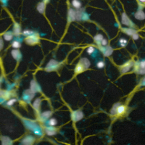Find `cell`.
<instances>
[{
	"label": "cell",
	"mask_w": 145,
	"mask_h": 145,
	"mask_svg": "<svg viewBox=\"0 0 145 145\" xmlns=\"http://www.w3.org/2000/svg\"><path fill=\"white\" fill-rule=\"evenodd\" d=\"M24 124L26 127L30 130H33L34 132L37 135L41 134V129L40 128L39 126L34 122L31 121H24Z\"/></svg>",
	"instance_id": "1"
},
{
	"label": "cell",
	"mask_w": 145,
	"mask_h": 145,
	"mask_svg": "<svg viewBox=\"0 0 145 145\" xmlns=\"http://www.w3.org/2000/svg\"><path fill=\"white\" fill-rule=\"evenodd\" d=\"M59 67V63L57 61L51 60L47 65L45 67V70L47 71H52L56 70Z\"/></svg>",
	"instance_id": "2"
},
{
	"label": "cell",
	"mask_w": 145,
	"mask_h": 145,
	"mask_svg": "<svg viewBox=\"0 0 145 145\" xmlns=\"http://www.w3.org/2000/svg\"><path fill=\"white\" fill-rule=\"evenodd\" d=\"M25 41H26V43L29 44V45H34V44H37L39 42V39L34 33L31 35L27 36Z\"/></svg>",
	"instance_id": "3"
},
{
	"label": "cell",
	"mask_w": 145,
	"mask_h": 145,
	"mask_svg": "<svg viewBox=\"0 0 145 145\" xmlns=\"http://www.w3.org/2000/svg\"><path fill=\"white\" fill-rule=\"evenodd\" d=\"M83 117V114L81 111H73L71 113V119L74 122L80 121Z\"/></svg>",
	"instance_id": "4"
},
{
	"label": "cell",
	"mask_w": 145,
	"mask_h": 145,
	"mask_svg": "<svg viewBox=\"0 0 145 145\" xmlns=\"http://www.w3.org/2000/svg\"><path fill=\"white\" fill-rule=\"evenodd\" d=\"M122 23L127 26H133V24L130 19L128 18L127 15L124 13L122 15Z\"/></svg>",
	"instance_id": "5"
},
{
	"label": "cell",
	"mask_w": 145,
	"mask_h": 145,
	"mask_svg": "<svg viewBox=\"0 0 145 145\" xmlns=\"http://www.w3.org/2000/svg\"><path fill=\"white\" fill-rule=\"evenodd\" d=\"M30 90L33 92V93H35L36 92H39L41 91V88H40L39 85L37 83H36L34 80H32L31 82V89Z\"/></svg>",
	"instance_id": "6"
},
{
	"label": "cell",
	"mask_w": 145,
	"mask_h": 145,
	"mask_svg": "<svg viewBox=\"0 0 145 145\" xmlns=\"http://www.w3.org/2000/svg\"><path fill=\"white\" fill-rule=\"evenodd\" d=\"M34 93L31 91V90H27L26 91L24 92L23 96V98L24 100L27 102L30 101L32 99L34 98Z\"/></svg>",
	"instance_id": "7"
},
{
	"label": "cell",
	"mask_w": 145,
	"mask_h": 145,
	"mask_svg": "<svg viewBox=\"0 0 145 145\" xmlns=\"http://www.w3.org/2000/svg\"><path fill=\"white\" fill-rule=\"evenodd\" d=\"M76 11L74 9H70L68 11V17H67V19H68L69 22H73L76 19Z\"/></svg>",
	"instance_id": "8"
},
{
	"label": "cell",
	"mask_w": 145,
	"mask_h": 145,
	"mask_svg": "<svg viewBox=\"0 0 145 145\" xmlns=\"http://www.w3.org/2000/svg\"><path fill=\"white\" fill-rule=\"evenodd\" d=\"M34 141L35 138L34 137L31 136H28L25 137L23 140H22V143L25 145H30L34 144Z\"/></svg>",
	"instance_id": "9"
},
{
	"label": "cell",
	"mask_w": 145,
	"mask_h": 145,
	"mask_svg": "<svg viewBox=\"0 0 145 145\" xmlns=\"http://www.w3.org/2000/svg\"><path fill=\"white\" fill-rule=\"evenodd\" d=\"M11 55H12L13 57L17 61L20 60L21 58H22V54H21L20 51L18 49L13 50L11 51Z\"/></svg>",
	"instance_id": "10"
},
{
	"label": "cell",
	"mask_w": 145,
	"mask_h": 145,
	"mask_svg": "<svg viewBox=\"0 0 145 145\" xmlns=\"http://www.w3.org/2000/svg\"><path fill=\"white\" fill-rule=\"evenodd\" d=\"M135 18L138 20H144L145 19V14L142 9H138L137 13L135 14Z\"/></svg>",
	"instance_id": "11"
},
{
	"label": "cell",
	"mask_w": 145,
	"mask_h": 145,
	"mask_svg": "<svg viewBox=\"0 0 145 145\" xmlns=\"http://www.w3.org/2000/svg\"><path fill=\"white\" fill-rule=\"evenodd\" d=\"M45 130L46 133H47L48 136H52L56 134V129L54 127H52V126H51V127H47L45 128Z\"/></svg>",
	"instance_id": "12"
},
{
	"label": "cell",
	"mask_w": 145,
	"mask_h": 145,
	"mask_svg": "<svg viewBox=\"0 0 145 145\" xmlns=\"http://www.w3.org/2000/svg\"><path fill=\"white\" fill-rule=\"evenodd\" d=\"M13 31L14 34L16 36H19L21 32V28L20 25L17 23H15L14 24V27H13Z\"/></svg>",
	"instance_id": "13"
},
{
	"label": "cell",
	"mask_w": 145,
	"mask_h": 145,
	"mask_svg": "<svg viewBox=\"0 0 145 145\" xmlns=\"http://www.w3.org/2000/svg\"><path fill=\"white\" fill-rule=\"evenodd\" d=\"M45 5L46 3L44 2H41L39 3L37 6V10L41 14H43L45 11Z\"/></svg>",
	"instance_id": "14"
},
{
	"label": "cell",
	"mask_w": 145,
	"mask_h": 145,
	"mask_svg": "<svg viewBox=\"0 0 145 145\" xmlns=\"http://www.w3.org/2000/svg\"><path fill=\"white\" fill-rule=\"evenodd\" d=\"M133 65L132 62H129L128 63H125V64L122 67V69H121V71L123 73H125L128 71L129 70H130V67H131V66Z\"/></svg>",
	"instance_id": "15"
},
{
	"label": "cell",
	"mask_w": 145,
	"mask_h": 145,
	"mask_svg": "<svg viewBox=\"0 0 145 145\" xmlns=\"http://www.w3.org/2000/svg\"><path fill=\"white\" fill-rule=\"evenodd\" d=\"M80 63L82 64L85 69H88L89 66H90V62L86 58H84V59H82L80 61Z\"/></svg>",
	"instance_id": "16"
},
{
	"label": "cell",
	"mask_w": 145,
	"mask_h": 145,
	"mask_svg": "<svg viewBox=\"0 0 145 145\" xmlns=\"http://www.w3.org/2000/svg\"><path fill=\"white\" fill-rule=\"evenodd\" d=\"M2 144L5 145H9L12 144V141L10 139L9 137H3L1 138Z\"/></svg>",
	"instance_id": "17"
},
{
	"label": "cell",
	"mask_w": 145,
	"mask_h": 145,
	"mask_svg": "<svg viewBox=\"0 0 145 145\" xmlns=\"http://www.w3.org/2000/svg\"><path fill=\"white\" fill-rule=\"evenodd\" d=\"M3 38L6 41H10L13 38V34L11 32H6L3 35Z\"/></svg>",
	"instance_id": "18"
},
{
	"label": "cell",
	"mask_w": 145,
	"mask_h": 145,
	"mask_svg": "<svg viewBox=\"0 0 145 145\" xmlns=\"http://www.w3.org/2000/svg\"><path fill=\"white\" fill-rule=\"evenodd\" d=\"M84 70H85V69H84V67H83V66L80 62L78 65H77L76 67H75V73H80L81 72H82L83 71H84Z\"/></svg>",
	"instance_id": "19"
},
{
	"label": "cell",
	"mask_w": 145,
	"mask_h": 145,
	"mask_svg": "<svg viewBox=\"0 0 145 145\" xmlns=\"http://www.w3.org/2000/svg\"><path fill=\"white\" fill-rule=\"evenodd\" d=\"M51 115H52V112L51 111H46V112H43L41 114L40 118L42 120H47L48 119V118L51 117Z\"/></svg>",
	"instance_id": "20"
},
{
	"label": "cell",
	"mask_w": 145,
	"mask_h": 145,
	"mask_svg": "<svg viewBox=\"0 0 145 145\" xmlns=\"http://www.w3.org/2000/svg\"><path fill=\"white\" fill-rule=\"evenodd\" d=\"M123 30L124 32L126 33L127 35L130 36H132L133 34L136 33V31L132 28H123Z\"/></svg>",
	"instance_id": "21"
},
{
	"label": "cell",
	"mask_w": 145,
	"mask_h": 145,
	"mask_svg": "<svg viewBox=\"0 0 145 145\" xmlns=\"http://www.w3.org/2000/svg\"><path fill=\"white\" fill-rule=\"evenodd\" d=\"M40 103H41V100L40 99H36L35 101L34 102V104H33V107H34V109L36 110V111H38L39 109L40 106Z\"/></svg>",
	"instance_id": "22"
},
{
	"label": "cell",
	"mask_w": 145,
	"mask_h": 145,
	"mask_svg": "<svg viewBox=\"0 0 145 145\" xmlns=\"http://www.w3.org/2000/svg\"><path fill=\"white\" fill-rule=\"evenodd\" d=\"M125 110H126V107L124 105H119L117 108L116 113H117L119 115L123 114L125 112Z\"/></svg>",
	"instance_id": "23"
},
{
	"label": "cell",
	"mask_w": 145,
	"mask_h": 145,
	"mask_svg": "<svg viewBox=\"0 0 145 145\" xmlns=\"http://www.w3.org/2000/svg\"><path fill=\"white\" fill-rule=\"evenodd\" d=\"M71 3H72L73 6L74 7L75 9H80L82 5L81 2L78 0H73Z\"/></svg>",
	"instance_id": "24"
},
{
	"label": "cell",
	"mask_w": 145,
	"mask_h": 145,
	"mask_svg": "<svg viewBox=\"0 0 145 145\" xmlns=\"http://www.w3.org/2000/svg\"><path fill=\"white\" fill-rule=\"evenodd\" d=\"M113 52V49H112L111 47H108L104 50V55L105 56H109L111 55Z\"/></svg>",
	"instance_id": "25"
},
{
	"label": "cell",
	"mask_w": 145,
	"mask_h": 145,
	"mask_svg": "<svg viewBox=\"0 0 145 145\" xmlns=\"http://www.w3.org/2000/svg\"><path fill=\"white\" fill-rule=\"evenodd\" d=\"M83 13V11L82 10H80V11H77L76 12V19L78 21H80L82 19V14Z\"/></svg>",
	"instance_id": "26"
},
{
	"label": "cell",
	"mask_w": 145,
	"mask_h": 145,
	"mask_svg": "<svg viewBox=\"0 0 145 145\" xmlns=\"http://www.w3.org/2000/svg\"><path fill=\"white\" fill-rule=\"evenodd\" d=\"M94 39L96 41L101 42L102 40L103 39V36L101 34H98V35H96L95 36Z\"/></svg>",
	"instance_id": "27"
},
{
	"label": "cell",
	"mask_w": 145,
	"mask_h": 145,
	"mask_svg": "<svg viewBox=\"0 0 145 145\" xmlns=\"http://www.w3.org/2000/svg\"><path fill=\"white\" fill-rule=\"evenodd\" d=\"M34 32L33 31H30V30H25L23 32V35L26 36H30V35H31L34 34Z\"/></svg>",
	"instance_id": "28"
},
{
	"label": "cell",
	"mask_w": 145,
	"mask_h": 145,
	"mask_svg": "<svg viewBox=\"0 0 145 145\" xmlns=\"http://www.w3.org/2000/svg\"><path fill=\"white\" fill-rule=\"evenodd\" d=\"M12 47L14 48H19L21 47V44L19 41H14L12 44Z\"/></svg>",
	"instance_id": "29"
},
{
	"label": "cell",
	"mask_w": 145,
	"mask_h": 145,
	"mask_svg": "<svg viewBox=\"0 0 145 145\" xmlns=\"http://www.w3.org/2000/svg\"><path fill=\"white\" fill-rule=\"evenodd\" d=\"M49 124L51 126H55L57 124V120L55 119H51L49 121Z\"/></svg>",
	"instance_id": "30"
},
{
	"label": "cell",
	"mask_w": 145,
	"mask_h": 145,
	"mask_svg": "<svg viewBox=\"0 0 145 145\" xmlns=\"http://www.w3.org/2000/svg\"><path fill=\"white\" fill-rule=\"evenodd\" d=\"M89 19V17H88V15L87 14V13L83 12L82 14V20H84V21H86V20H88Z\"/></svg>",
	"instance_id": "31"
},
{
	"label": "cell",
	"mask_w": 145,
	"mask_h": 145,
	"mask_svg": "<svg viewBox=\"0 0 145 145\" xmlns=\"http://www.w3.org/2000/svg\"><path fill=\"white\" fill-rule=\"evenodd\" d=\"M15 102H16V99H12L9 100L8 102L7 103V105L9 106L12 105L13 104H14Z\"/></svg>",
	"instance_id": "32"
},
{
	"label": "cell",
	"mask_w": 145,
	"mask_h": 145,
	"mask_svg": "<svg viewBox=\"0 0 145 145\" xmlns=\"http://www.w3.org/2000/svg\"><path fill=\"white\" fill-rule=\"evenodd\" d=\"M94 48L92 47H89L87 50V53L88 54H90V55H91V54H92L93 52H94Z\"/></svg>",
	"instance_id": "33"
},
{
	"label": "cell",
	"mask_w": 145,
	"mask_h": 145,
	"mask_svg": "<svg viewBox=\"0 0 145 145\" xmlns=\"http://www.w3.org/2000/svg\"><path fill=\"white\" fill-rule=\"evenodd\" d=\"M97 66L100 69L103 68V67L104 66V63L103 61L99 62L97 63Z\"/></svg>",
	"instance_id": "34"
},
{
	"label": "cell",
	"mask_w": 145,
	"mask_h": 145,
	"mask_svg": "<svg viewBox=\"0 0 145 145\" xmlns=\"http://www.w3.org/2000/svg\"><path fill=\"white\" fill-rule=\"evenodd\" d=\"M138 73L140 74H145V68H141L138 70Z\"/></svg>",
	"instance_id": "35"
},
{
	"label": "cell",
	"mask_w": 145,
	"mask_h": 145,
	"mask_svg": "<svg viewBox=\"0 0 145 145\" xmlns=\"http://www.w3.org/2000/svg\"><path fill=\"white\" fill-rule=\"evenodd\" d=\"M120 42L122 46H124L127 42V41L126 40L124 39H121L120 40Z\"/></svg>",
	"instance_id": "36"
},
{
	"label": "cell",
	"mask_w": 145,
	"mask_h": 145,
	"mask_svg": "<svg viewBox=\"0 0 145 145\" xmlns=\"http://www.w3.org/2000/svg\"><path fill=\"white\" fill-rule=\"evenodd\" d=\"M132 38H133V40H136L137 39H138L139 38V35L138 34H137V33H135V34H134L132 35Z\"/></svg>",
	"instance_id": "37"
},
{
	"label": "cell",
	"mask_w": 145,
	"mask_h": 145,
	"mask_svg": "<svg viewBox=\"0 0 145 145\" xmlns=\"http://www.w3.org/2000/svg\"><path fill=\"white\" fill-rule=\"evenodd\" d=\"M140 66L141 68H145V60H143L140 62Z\"/></svg>",
	"instance_id": "38"
},
{
	"label": "cell",
	"mask_w": 145,
	"mask_h": 145,
	"mask_svg": "<svg viewBox=\"0 0 145 145\" xmlns=\"http://www.w3.org/2000/svg\"><path fill=\"white\" fill-rule=\"evenodd\" d=\"M107 43H108L107 40H105V39H103V40H102V41H101V44H102V45H103V46L107 45Z\"/></svg>",
	"instance_id": "39"
},
{
	"label": "cell",
	"mask_w": 145,
	"mask_h": 145,
	"mask_svg": "<svg viewBox=\"0 0 145 145\" xmlns=\"http://www.w3.org/2000/svg\"><path fill=\"white\" fill-rule=\"evenodd\" d=\"M3 42L2 40L1 39H0V51L2 49V48H3Z\"/></svg>",
	"instance_id": "40"
},
{
	"label": "cell",
	"mask_w": 145,
	"mask_h": 145,
	"mask_svg": "<svg viewBox=\"0 0 145 145\" xmlns=\"http://www.w3.org/2000/svg\"><path fill=\"white\" fill-rule=\"evenodd\" d=\"M141 85H142V86H145V78L142 81V83H141Z\"/></svg>",
	"instance_id": "41"
},
{
	"label": "cell",
	"mask_w": 145,
	"mask_h": 145,
	"mask_svg": "<svg viewBox=\"0 0 145 145\" xmlns=\"http://www.w3.org/2000/svg\"><path fill=\"white\" fill-rule=\"evenodd\" d=\"M49 1V0H44V1H43V2H45V3H48Z\"/></svg>",
	"instance_id": "42"
},
{
	"label": "cell",
	"mask_w": 145,
	"mask_h": 145,
	"mask_svg": "<svg viewBox=\"0 0 145 145\" xmlns=\"http://www.w3.org/2000/svg\"><path fill=\"white\" fill-rule=\"evenodd\" d=\"M139 1H140L142 3H145V0H139Z\"/></svg>",
	"instance_id": "43"
},
{
	"label": "cell",
	"mask_w": 145,
	"mask_h": 145,
	"mask_svg": "<svg viewBox=\"0 0 145 145\" xmlns=\"http://www.w3.org/2000/svg\"><path fill=\"white\" fill-rule=\"evenodd\" d=\"M6 1H7V0H6Z\"/></svg>",
	"instance_id": "44"
}]
</instances>
